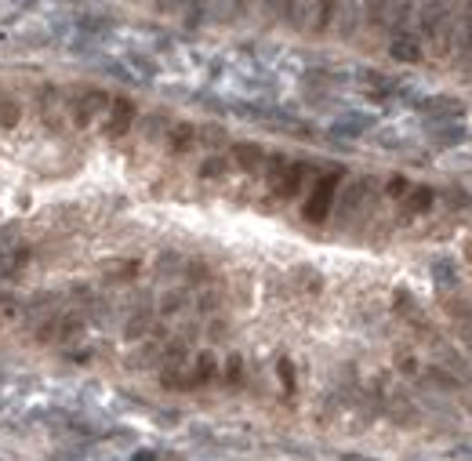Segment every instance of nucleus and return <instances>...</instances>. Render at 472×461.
I'll use <instances>...</instances> for the list:
<instances>
[{
  "mask_svg": "<svg viewBox=\"0 0 472 461\" xmlns=\"http://www.w3.org/2000/svg\"><path fill=\"white\" fill-rule=\"evenodd\" d=\"M338 185H341V171H327L320 182L313 185V193L309 200L302 203V214H305V222H313V225H320L330 207H335V196H338Z\"/></svg>",
  "mask_w": 472,
  "mask_h": 461,
  "instance_id": "nucleus-1",
  "label": "nucleus"
},
{
  "mask_svg": "<svg viewBox=\"0 0 472 461\" xmlns=\"http://www.w3.org/2000/svg\"><path fill=\"white\" fill-rule=\"evenodd\" d=\"M109 106H113V98L106 95V91H98V87H87V91L73 102V127H91L102 113H109Z\"/></svg>",
  "mask_w": 472,
  "mask_h": 461,
  "instance_id": "nucleus-2",
  "label": "nucleus"
},
{
  "mask_svg": "<svg viewBox=\"0 0 472 461\" xmlns=\"http://www.w3.org/2000/svg\"><path fill=\"white\" fill-rule=\"evenodd\" d=\"M131 124H135V102L131 98H113V106H109V117H106V138H124L127 131H131Z\"/></svg>",
  "mask_w": 472,
  "mask_h": 461,
  "instance_id": "nucleus-3",
  "label": "nucleus"
},
{
  "mask_svg": "<svg viewBox=\"0 0 472 461\" xmlns=\"http://www.w3.org/2000/svg\"><path fill=\"white\" fill-rule=\"evenodd\" d=\"M309 175H313V164H309V160L291 164L287 175H284V182H280V189H276V196H280V200H295V196L302 193V185L309 182Z\"/></svg>",
  "mask_w": 472,
  "mask_h": 461,
  "instance_id": "nucleus-4",
  "label": "nucleus"
},
{
  "mask_svg": "<svg viewBox=\"0 0 472 461\" xmlns=\"http://www.w3.org/2000/svg\"><path fill=\"white\" fill-rule=\"evenodd\" d=\"M233 164L240 171H258L262 164H265V149L262 146H254V142H240V146H233Z\"/></svg>",
  "mask_w": 472,
  "mask_h": 461,
  "instance_id": "nucleus-5",
  "label": "nucleus"
},
{
  "mask_svg": "<svg viewBox=\"0 0 472 461\" xmlns=\"http://www.w3.org/2000/svg\"><path fill=\"white\" fill-rule=\"evenodd\" d=\"M392 58L396 62H422V44L414 33H392Z\"/></svg>",
  "mask_w": 472,
  "mask_h": 461,
  "instance_id": "nucleus-6",
  "label": "nucleus"
},
{
  "mask_svg": "<svg viewBox=\"0 0 472 461\" xmlns=\"http://www.w3.org/2000/svg\"><path fill=\"white\" fill-rule=\"evenodd\" d=\"M196 146V127L193 124H175L171 135H168V153L171 157H182V153H189Z\"/></svg>",
  "mask_w": 472,
  "mask_h": 461,
  "instance_id": "nucleus-7",
  "label": "nucleus"
},
{
  "mask_svg": "<svg viewBox=\"0 0 472 461\" xmlns=\"http://www.w3.org/2000/svg\"><path fill=\"white\" fill-rule=\"evenodd\" d=\"M287 168H291V164H287V157H284V153H273V157H265V182H269V189H273V193L280 189V182H284Z\"/></svg>",
  "mask_w": 472,
  "mask_h": 461,
  "instance_id": "nucleus-8",
  "label": "nucleus"
},
{
  "mask_svg": "<svg viewBox=\"0 0 472 461\" xmlns=\"http://www.w3.org/2000/svg\"><path fill=\"white\" fill-rule=\"evenodd\" d=\"M429 207H432V189H425V185L411 189V196H407L403 211H407V214H422V211H429Z\"/></svg>",
  "mask_w": 472,
  "mask_h": 461,
  "instance_id": "nucleus-9",
  "label": "nucleus"
},
{
  "mask_svg": "<svg viewBox=\"0 0 472 461\" xmlns=\"http://www.w3.org/2000/svg\"><path fill=\"white\" fill-rule=\"evenodd\" d=\"M214 356L211 352H200V360H196V367H193V374H189V385H203V381H211L214 378Z\"/></svg>",
  "mask_w": 472,
  "mask_h": 461,
  "instance_id": "nucleus-10",
  "label": "nucleus"
},
{
  "mask_svg": "<svg viewBox=\"0 0 472 461\" xmlns=\"http://www.w3.org/2000/svg\"><path fill=\"white\" fill-rule=\"evenodd\" d=\"M335 11H338V0H316V33H327L330 22H335Z\"/></svg>",
  "mask_w": 472,
  "mask_h": 461,
  "instance_id": "nucleus-11",
  "label": "nucleus"
},
{
  "mask_svg": "<svg viewBox=\"0 0 472 461\" xmlns=\"http://www.w3.org/2000/svg\"><path fill=\"white\" fill-rule=\"evenodd\" d=\"M385 15H389V0H367V25L371 30H381Z\"/></svg>",
  "mask_w": 472,
  "mask_h": 461,
  "instance_id": "nucleus-12",
  "label": "nucleus"
},
{
  "mask_svg": "<svg viewBox=\"0 0 472 461\" xmlns=\"http://www.w3.org/2000/svg\"><path fill=\"white\" fill-rule=\"evenodd\" d=\"M458 33H462V51L472 47V0H462V22H458Z\"/></svg>",
  "mask_w": 472,
  "mask_h": 461,
  "instance_id": "nucleus-13",
  "label": "nucleus"
},
{
  "mask_svg": "<svg viewBox=\"0 0 472 461\" xmlns=\"http://www.w3.org/2000/svg\"><path fill=\"white\" fill-rule=\"evenodd\" d=\"M225 168H229L225 157H207V160H203V168H200V178H222Z\"/></svg>",
  "mask_w": 472,
  "mask_h": 461,
  "instance_id": "nucleus-14",
  "label": "nucleus"
},
{
  "mask_svg": "<svg viewBox=\"0 0 472 461\" xmlns=\"http://www.w3.org/2000/svg\"><path fill=\"white\" fill-rule=\"evenodd\" d=\"M0 124H4V127H15L19 124V106H15V102H4V106H0Z\"/></svg>",
  "mask_w": 472,
  "mask_h": 461,
  "instance_id": "nucleus-15",
  "label": "nucleus"
},
{
  "mask_svg": "<svg viewBox=\"0 0 472 461\" xmlns=\"http://www.w3.org/2000/svg\"><path fill=\"white\" fill-rule=\"evenodd\" d=\"M407 193H411V182H407L403 175L389 178V196H407Z\"/></svg>",
  "mask_w": 472,
  "mask_h": 461,
  "instance_id": "nucleus-16",
  "label": "nucleus"
},
{
  "mask_svg": "<svg viewBox=\"0 0 472 461\" xmlns=\"http://www.w3.org/2000/svg\"><path fill=\"white\" fill-rule=\"evenodd\" d=\"M280 378H284V385H287V389H295V374H291V363H287V360L280 363Z\"/></svg>",
  "mask_w": 472,
  "mask_h": 461,
  "instance_id": "nucleus-17",
  "label": "nucleus"
},
{
  "mask_svg": "<svg viewBox=\"0 0 472 461\" xmlns=\"http://www.w3.org/2000/svg\"><path fill=\"white\" fill-rule=\"evenodd\" d=\"M222 138H225L222 127H207V131H203V142H222Z\"/></svg>",
  "mask_w": 472,
  "mask_h": 461,
  "instance_id": "nucleus-18",
  "label": "nucleus"
},
{
  "mask_svg": "<svg viewBox=\"0 0 472 461\" xmlns=\"http://www.w3.org/2000/svg\"><path fill=\"white\" fill-rule=\"evenodd\" d=\"M229 381H240V360H236V356L229 360Z\"/></svg>",
  "mask_w": 472,
  "mask_h": 461,
  "instance_id": "nucleus-19",
  "label": "nucleus"
},
{
  "mask_svg": "<svg viewBox=\"0 0 472 461\" xmlns=\"http://www.w3.org/2000/svg\"><path fill=\"white\" fill-rule=\"evenodd\" d=\"M182 0H157V11H175Z\"/></svg>",
  "mask_w": 472,
  "mask_h": 461,
  "instance_id": "nucleus-20",
  "label": "nucleus"
}]
</instances>
